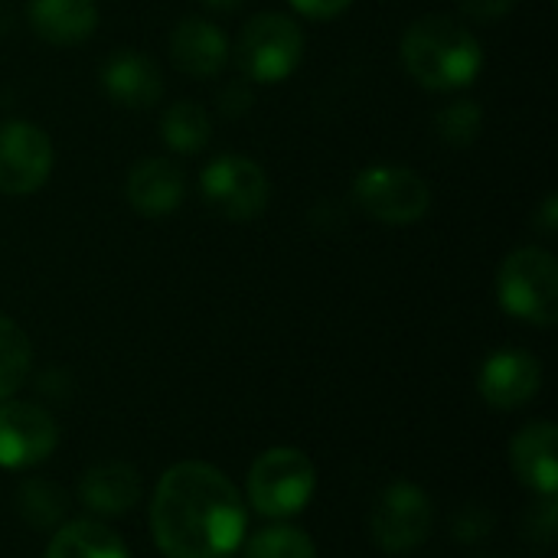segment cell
Here are the masks:
<instances>
[{"mask_svg":"<svg viewBox=\"0 0 558 558\" xmlns=\"http://www.w3.org/2000/svg\"><path fill=\"white\" fill-rule=\"evenodd\" d=\"M150 533L167 558H226L242 546L245 504L213 464H173L150 500Z\"/></svg>","mask_w":558,"mask_h":558,"instance_id":"cell-1","label":"cell"},{"mask_svg":"<svg viewBox=\"0 0 558 558\" xmlns=\"http://www.w3.org/2000/svg\"><path fill=\"white\" fill-rule=\"evenodd\" d=\"M301 16H311V20H333L340 16L353 0H288Z\"/></svg>","mask_w":558,"mask_h":558,"instance_id":"cell-28","label":"cell"},{"mask_svg":"<svg viewBox=\"0 0 558 558\" xmlns=\"http://www.w3.org/2000/svg\"><path fill=\"white\" fill-rule=\"evenodd\" d=\"M477 389L494 409H520L543 389V363L526 350H500L481 366Z\"/></svg>","mask_w":558,"mask_h":558,"instance_id":"cell-11","label":"cell"},{"mask_svg":"<svg viewBox=\"0 0 558 558\" xmlns=\"http://www.w3.org/2000/svg\"><path fill=\"white\" fill-rule=\"evenodd\" d=\"M494 533V513L481 504H468L451 517V536L464 546L484 543Z\"/></svg>","mask_w":558,"mask_h":558,"instance_id":"cell-24","label":"cell"},{"mask_svg":"<svg viewBox=\"0 0 558 558\" xmlns=\"http://www.w3.org/2000/svg\"><path fill=\"white\" fill-rule=\"evenodd\" d=\"M59 445L56 418L33 402H0V468L26 471L43 464Z\"/></svg>","mask_w":558,"mask_h":558,"instance_id":"cell-10","label":"cell"},{"mask_svg":"<svg viewBox=\"0 0 558 558\" xmlns=\"http://www.w3.org/2000/svg\"><path fill=\"white\" fill-rule=\"evenodd\" d=\"M78 500L98 517H124L141 500V474L124 461H101L78 477Z\"/></svg>","mask_w":558,"mask_h":558,"instance_id":"cell-16","label":"cell"},{"mask_svg":"<svg viewBox=\"0 0 558 558\" xmlns=\"http://www.w3.org/2000/svg\"><path fill=\"white\" fill-rule=\"evenodd\" d=\"M356 206L386 226H412L432 209V186L422 173L396 163L369 167L353 183Z\"/></svg>","mask_w":558,"mask_h":558,"instance_id":"cell-6","label":"cell"},{"mask_svg":"<svg viewBox=\"0 0 558 558\" xmlns=\"http://www.w3.org/2000/svg\"><path fill=\"white\" fill-rule=\"evenodd\" d=\"M248 82H284L304 59V29L288 13H255L229 49Z\"/></svg>","mask_w":558,"mask_h":558,"instance_id":"cell-4","label":"cell"},{"mask_svg":"<svg viewBox=\"0 0 558 558\" xmlns=\"http://www.w3.org/2000/svg\"><path fill=\"white\" fill-rule=\"evenodd\" d=\"M245 558H317V546L298 526H268L252 536Z\"/></svg>","mask_w":558,"mask_h":558,"instance_id":"cell-22","label":"cell"},{"mask_svg":"<svg viewBox=\"0 0 558 558\" xmlns=\"http://www.w3.org/2000/svg\"><path fill=\"white\" fill-rule=\"evenodd\" d=\"M52 141L39 124L0 121V193H36L52 173Z\"/></svg>","mask_w":558,"mask_h":558,"instance_id":"cell-9","label":"cell"},{"mask_svg":"<svg viewBox=\"0 0 558 558\" xmlns=\"http://www.w3.org/2000/svg\"><path fill=\"white\" fill-rule=\"evenodd\" d=\"M533 226L546 235V239H553L558 229V196H546L543 199V206H539V213H536V219H533Z\"/></svg>","mask_w":558,"mask_h":558,"instance_id":"cell-29","label":"cell"},{"mask_svg":"<svg viewBox=\"0 0 558 558\" xmlns=\"http://www.w3.org/2000/svg\"><path fill=\"white\" fill-rule=\"evenodd\" d=\"M209 10H219V13H232V10H239L245 0H203Z\"/></svg>","mask_w":558,"mask_h":558,"instance_id":"cell-30","label":"cell"},{"mask_svg":"<svg viewBox=\"0 0 558 558\" xmlns=\"http://www.w3.org/2000/svg\"><path fill=\"white\" fill-rule=\"evenodd\" d=\"M558 428L553 422H533L526 425L513 445H510V464L517 477L536 490L539 497H556L558 494Z\"/></svg>","mask_w":558,"mask_h":558,"instance_id":"cell-15","label":"cell"},{"mask_svg":"<svg viewBox=\"0 0 558 558\" xmlns=\"http://www.w3.org/2000/svg\"><path fill=\"white\" fill-rule=\"evenodd\" d=\"M26 16L33 33L52 46L85 43L98 26L95 0H29Z\"/></svg>","mask_w":558,"mask_h":558,"instance_id":"cell-17","label":"cell"},{"mask_svg":"<svg viewBox=\"0 0 558 558\" xmlns=\"http://www.w3.org/2000/svg\"><path fill=\"white\" fill-rule=\"evenodd\" d=\"M252 101H255V95H252L248 78H232V82H226V85L219 88V95H216V105H219V111H222L226 118H242V114L252 108Z\"/></svg>","mask_w":558,"mask_h":558,"instance_id":"cell-26","label":"cell"},{"mask_svg":"<svg viewBox=\"0 0 558 558\" xmlns=\"http://www.w3.org/2000/svg\"><path fill=\"white\" fill-rule=\"evenodd\" d=\"M317 487L311 458L298 448H271L255 458L248 471V500L262 517L288 520L301 513Z\"/></svg>","mask_w":558,"mask_h":558,"instance_id":"cell-5","label":"cell"},{"mask_svg":"<svg viewBox=\"0 0 558 558\" xmlns=\"http://www.w3.org/2000/svg\"><path fill=\"white\" fill-rule=\"evenodd\" d=\"M481 128H484V111H481V105L471 101V98H461V101L445 105V108L438 111V118H435L438 137H441L445 144H451V147H468V144H474L477 134H481Z\"/></svg>","mask_w":558,"mask_h":558,"instance_id":"cell-23","label":"cell"},{"mask_svg":"<svg viewBox=\"0 0 558 558\" xmlns=\"http://www.w3.org/2000/svg\"><path fill=\"white\" fill-rule=\"evenodd\" d=\"M43 558H128L114 530L98 520H72L56 530Z\"/></svg>","mask_w":558,"mask_h":558,"instance_id":"cell-18","label":"cell"},{"mask_svg":"<svg viewBox=\"0 0 558 558\" xmlns=\"http://www.w3.org/2000/svg\"><path fill=\"white\" fill-rule=\"evenodd\" d=\"M523 536L533 549H549L556 543V497H543L536 507H530L523 520Z\"/></svg>","mask_w":558,"mask_h":558,"instance_id":"cell-25","label":"cell"},{"mask_svg":"<svg viewBox=\"0 0 558 558\" xmlns=\"http://www.w3.org/2000/svg\"><path fill=\"white\" fill-rule=\"evenodd\" d=\"M33 347L23 327L10 317H0V402L10 399L29 376Z\"/></svg>","mask_w":558,"mask_h":558,"instance_id":"cell-20","label":"cell"},{"mask_svg":"<svg viewBox=\"0 0 558 558\" xmlns=\"http://www.w3.org/2000/svg\"><path fill=\"white\" fill-rule=\"evenodd\" d=\"M203 196L206 203L232 219V222H252L268 209L271 199V183L262 170V163H255L245 154H222L216 157L203 177H199Z\"/></svg>","mask_w":558,"mask_h":558,"instance_id":"cell-7","label":"cell"},{"mask_svg":"<svg viewBox=\"0 0 558 558\" xmlns=\"http://www.w3.org/2000/svg\"><path fill=\"white\" fill-rule=\"evenodd\" d=\"M373 539L383 553H412L432 533V500L418 484H389L373 507Z\"/></svg>","mask_w":558,"mask_h":558,"instance_id":"cell-8","label":"cell"},{"mask_svg":"<svg viewBox=\"0 0 558 558\" xmlns=\"http://www.w3.org/2000/svg\"><path fill=\"white\" fill-rule=\"evenodd\" d=\"M16 507L29 526L49 530V526L62 523V517L69 510V497L52 481H26L16 494Z\"/></svg>","mask_w":558,"mask_h":558,"instance_id":"cell-21","label":"cell"},{"mask_svg":"<svg viewBox=\"0 0 558 558\" xmlns=\"http://www.w3.org/2000/svg\"><path fill=\"white\" fill-rule=\"evenodd\" d=\"M517 3H520V0H461V10H464L471 20L494 23V20H504L507 13H513Z\"/></svg>","mask_w":558,"mask_h":558,"instance_id":"cell-27","label":"cell"},{"mask_svg":"<svg viewBox=\"0 0 558 558\" xmlns=\"http://www.w3.org/2000/svg\"><path fill=\"white\" fill-rule=\"evenodd\" d=\"M101 88L124 108H154L163 95V72L141 49H118L101 65Z\"/></svg>","mask_w":558,"mask_h":558,"instance_id":"cell-12","label":"cell"},{"mask_svg":"<svg viewBox=\"0 0 558 558\" xmlns=\"http://www.w3.org/2000/svg\"><path fill=\"white\" fill-rule=\"evenodd\" d=\"M497 301L517 320L553 327L558 320V262L539 245L517 248L497 275Z\"/></svg>","mask_w":558,"mask_h":558,"instance_id":"cell-3","label":"cell"},{"mask_svg":"<svg viewBox=\"0 0 558 558\" xmlns=\"http://www.w3.org/2000/svg\"><path fill=\"white\" fill-rule=\"evenodd\" d=\"M160 137L177 154H199L213 141V118L196 101H177L160 118Z\"/></svg>","mask_w":558,"mask_h":558,"instance_id":"cell-19","label":"cell"},{"mask_svg":"<svg viewBox=\"0 0 558 558\" xmlns=\"http://www.w3.org/2000/svg\"><path fill=\"white\" fill-rule=\"evenodd\" d=\"M487 558H497V556H487Z\"/></svg>","mask_w":558,"mask_h":558,"instance_id":"cell-31","label":"cell"},{"mask_svg":"<svg viewBox=\"0 0 558 558\" xmlns=\"http://www.w3.org/2000/svg\"><path fill=\"white\" fill-rule=\"evenodd\" d=\"M402 65L405 72L432 92H458L468 88L484 69V46L481 39L445 13H432L415 20L402 43Z\"/></svg>","mask_w":558,"mask_h":558,"instance_id":"cell-2","label":"cell"},{"mask_svg":"<svg viewBox=\"0 0 558 558\" xmlns=\"http://www.w3.org/2000/svg\"><path fill=\"white\" fill-rule=\"evenodd\" d=\"M170 59L193 78H216L229 62V39L216 23L186 16L170 33Z\"/></svg>","mask_w":558,"mask_h":558,"instance_id":"cell-14","label":"cell"},{"mask_svg":"<svg viewBox=\"0 0 558 558\" xmlns=\"http://www.w3.org/2000/svg\"><path fill=\"white\" fill-rule=\"evenodd\" d=\"M124 193L137 216L160 219V216H170L180 209V203L186 196V177L167 157H144L131 167Z\"/></svg>","mask_w":558,"mask_h":558,"instance_id":"cell-13","label":"cell"}]
</instances>
